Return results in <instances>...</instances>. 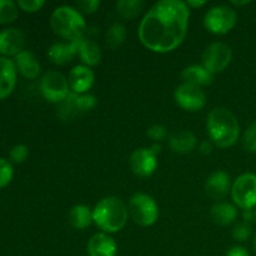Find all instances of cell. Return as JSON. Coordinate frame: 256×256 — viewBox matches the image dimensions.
Wrapping results in <instances>:
<instances>
[{"label":"cell","instance_id":"1","mask_svg":"<svg viewBox=\"0 0 256 256\" xmlns=\"http://www.w3.org/2000/svg\"><path fill=\"white\" fill-rule=\"evenodd\" d=\"M190 10L182 0H162L150 8L139 25V39L154 52L176 49L186 36Z\"/></svg>","mask_w":256,"mask_h":256},{"label":"cell","instance_id":"2","mask_svg":"<svg viewBox=\"0 0 256 256\" xmlns=\"http://www.w3.org/2000/svg\"><path fill=\"white\" fill-rule=\"evenodd\" d=\"M206 129L212 142L222 149L232 146L240 135L239 122L226 108H215L209 112Z\"/></svg>","mask_w":256,"mask_h":256},{"label":"cell","instance_id":"3","mask_svg":"<svg viewBox=\"0 0 256 256\" xmlns=\"http://www.w3.org/2000/svg\"><path fill=\"white\" fill-rule=\"evenodd\" d=\"M128 216L129 210L118 196L104 198L92 209V220L105 234L120 232L126 224Z\"/></svg>","mask_w":256,"mask_h":256},{"label":"cell","instance_id":"4","mask_svg":"<svg viewBox=\"0 0 256 256\" xmlns=\"http://www.w3.org/2000/svg\"><path fill=\"white\" fill-rule=\"evenodd\" d=\"M50 25L54 32L69 42L84 39L86 22L78 9L68 5L56 8L50 16Z\"/></svg>","mask_w":256,"mask_h":256},{"label":"cell","instance_id":"5","mask_svg":"<svg viewBox=\"0 0 256 256\" xmlns=\"http://www.w3.org/2000/svg\"><path fill=\"white\" fill-rule=\"evenodd\" d=\"M129 215L135 224L152 226L159 218V206L150 195L136 192L129 200Z\"/></svg>","mask_w":256,"mask_h":256},{"label":"cell","instance_id":"6","mask_svg":"<svg viewBox=\"0 0 256 256\" xmlns=\"http://www.w3.org/2000/svg\"><path fill=\"white\" fill-rule=\"evenodd\" d=\"M238 22L236 10L229 5H216L206 12L204 26L208 32L216 35H224L234 29Z\"/></svg>","mask_w":256,"mask_h":256},{"label":"cell","instance_id":"7","mask_svg":"<svg viewBox=\"0 0 256 256\" xmlns=\"http://www.w3.org/2000/svg\"><path fill=\"white\" fill-rule=\"evenodd\" d=\"M232 198L234 204L244 212L256 208V174L245 172L238 176L232 185Z\"/></svg>","mask_w":256,"mask_h":256},{"label":"cell","instance_id":"8","mask_svg":"<svg viewBox=\"0 0 256 256\" xmlns=\"http://www.w3.org/2000/svg\"><path fill=\"white\" fill-rule=\"evenodd\" d=\"M40 90L42 96L50 102H62L70 94L68 79L55 70L45 72L40 82Z\"/></svg>","mask_w":256,"mask_h":256},{"label":"cell","instance_id":"9","mask_svg":"<svg viewBox=\"0 0 256 256\" xmlns=\"http://www.w3.org/2000/svg\"><path fill=\"white\" fill-rule=\"evenodd\" d=\"M202 60V66L214 75L229 66L232 60V50L225 42H212L205 48Z\"/></svg>","mask_w":256,"mask_h":256},{"label":"cell","instance_id":"10","mask_svg":"<svg viewBox=\"0 0 256 256\" xmlns=\"http://www.w3.org/2000/svg\"><path fill=\"white\" fill-rule=\"evenodd\" d=\"M175 102L186 112H199L206 104V95L202 88L196 85L182 82L175 89Z\"/></svg>","mask_w":256,"mask_h":256},{"label":"cell","instance_id":"11","mask_svg":"<svg viewBox=\"0 0 256 256\" xmlns=\"http://www.w3.org/2000/svg\"><path fill=\"white\" fill-rule=\"evenodd\" d=\"M158 155L150 148L136 149L130 156V168L136 176L148 178L155 172L158 168Z\"/></svg>","mask_w":256,"mask_h":256},{"label":"cell","instance_id":"12","mask_svg":"<svg viewBox=\"0 0 256 256\" xmlns=\"http://www.w3.org/2000/svg\"><path fill=\"white\" fill-rule=\"evenodd\" d=\"M205 192L209 198L218 202L224 199L232 192V180L230 175L224 170L214 172L205 182Z\"/></svg>","mask_w":256,"mask_h":256},{"label":"cell","instance_id":"13","mask_svg":"<svg viewBox=\"0 0 256 256\" xmlns=\"http://www.w3.org/2000/svg\"><path fill=\"white\" fill-rule=\"evenodd\" d=\"M25 36L22 30L16 28H8L0 32V54L5 58L16 56L22 52Z\"/></svg>","mask_w":256,"mask_h":256},{"label":"cell","instance_id":"14","mask_svg":"<svg viewBox=\"0 0 256 256\" xmlns=\"http://www.w3.org/2000/svg\"><path fill=\"white\" fill-rule=\"evenodd\" d=\"M94 72L85 65H76L72 68L68 78L70 90H72L75 94H86L94 85Z\"/></svg>","mask_w":256,"mask_h":256},{"label":"cell","instance_id":"15","mask_svg":"<svg viewBox=\"0 0 256 256\" xmlns=\"http://www.w3.org/2000/svg\"><path fill=\"white\" fill-rule=\"evenodd\" d=\"M16 66L14 60L0 56V100L9 96L16 85Z\"/></svg>","mask_w":256,"mask_h":256},{"label":"cell","instance_id":"16","mask_svg":"<svg viewBox=\"0 0 256 256\" xmlns=\"http://www.w3.org/2000/svg\"><path fill=\"white\" fill-rule=\"evenodd\" d=\"M79 52V42H55L48 50L50 62L55 65H66L74 59Z\"/></svg>","mask_w":256,"mask_h":256},{"label":"cell","instance_id":"17","mask_svg":"<svg viewBox=\"0 0 256 256\" xmlns=\"http://www.w3.org/2000/svg\"><path fill=\"white\" fill-rule=\"evenodd\" d=\"M88 254L89 256H116L118 245L110 235L98 232L88 242Z\"/></svg>","mask_w":256,"mask_h":256},{"label":"cell","instance_id":"18","mask_svg":"<svg viewBox=\"0 0 256 256\" xmlns=\"http://www.w3.org/2000/svg\"><path fill=\"white\" fill-rule=\"evenodd\" d=\"M96 98L92 94H75L70 92L69 96L62 102V110H65L69 116L72 115L80 114V112H86L94 109L96 106Z\"/></svg>","mask_w":256,"mask_h":256},{"label":"cell","instance_id":"19","mask_svg":"<svg viewBox=\"0 0 256 256\" xmlns=\"http://www.w3.org/2000/svg\"><path fill=\"white\" fill-rule=\"evenodd\" d=\"M14 62L18 72H20L26 79H35L39 76L40 72H42L36 56L29 50H22L20 54H18L15 56Z\"/></svg>","mask_w":256,"mask_h":256},{"label":"cell","instance_id":"20","mask_svg":"<svg viewBox=\"0 0 256 256\" xmlns=\"http://www.w3.org/2000/svg\"><path fill=\"white\" fill-rule=\"evenodd\" d=\"M210 216L212 222L222 226L232 224L238 218V209L235 205L226 202H219L214 204L210 210Z\"/></svg>","mask_w":256,"mask_h":256},{"label":"cell","instance_id":"21","mask_svg":"<svg viewBox=\"0 0 256 256\" xmlns=\"http://www.w3.org/2000/svg\"><path fill=\"white\" fill-rule=\"evenodd\" d=\"M182 79L184 80V82L202 88L212 84L214 75L208 72L202 65H190L182 72Z\"/></svg>","mask_w":256,"mask_h":256},{"label":"cell","instance_id":"22","mask_svg":"<svg viewBox=\"0 0 256 256\" xmlns=\"http://www.w3.org/2000/svg\"><path fill=\"white\" fill-rule=\"evenodd\" d=\"M79 55L82 65L85 66H96L102 60V49L95 42L90 39H82L79 42Z\"/></svg>","mask_w":256,"mask_h":256},{"label":"cell","instance_id":"23","mask_svg":"<svg viewBox=\"0 0 256 256\" xmlns=\"http://www.w3.org/2000/svg\"><path fill=\"white\" fill-rule=\"evenodd\" d=\"M196 136L192 132H186V130L175 132L169 140L170 149L174 152H178V154H188V152H192L196 148Z\"/></svg>","mask_w":256,"mask_h":256},{"label":"cell","instance_id":"24","mask_svg":"<svg viewBox=\"0 0 256 256\" xmlns=\"http://www.w3.org/2000/svg\"><path fill=\"white\" fill-rule=\"evenodd\" d=\"M69 222L72 228L78 230H84L94 222L92 220V210L86 205H75L69 212Z\"/></svg>","mask_w":256,"mask_h":256},{"label":"cell","instance_id":"25","mask_svg":"<svg viewBox=\"0 0 256 256\" xmlns=\"http://www.w3.org/2000/svg\"><path fill=\"white\" fill-rule=\"evenodd\" d=\"M145 2L142 0H119L115 4V9L120 18L125 20H134L142 12Z\"/></svg>","mask_w":256,"mask_h":256},{"label":"cell","instance_id":"26","mask_svg":"<svg viewBox=\"0 0 256 256\" xmlns=\"http://www.w3.org/2000/svg\"><path fill=\"white\" fill-rule=\"evenodd\" d=\"M125 38H126V28L120 22H115L108 28L106 34H105V42L110 49L115 50L124 44Z\"/></svg>","mask_w":256,"mask_h":256},{"label":"cell","instance_id":"27","mask_svg":"<svg viewBox=\"0 0 256 256\" xmlns=\"http://www.w3.org/2000/svg\"><path fill=\"white\" fill-rule=\"evenodd\" d=\"M19 15L16 2L12 0H0V24H10Z\"/></svg>","mask_w":256,"mask_h":256},{"label":"cell","instance_id":"28","mask_svg":"<svg viewBox=\"0 0 256 256\" xmlns=\"http://www.w3.org/2000/svg\"><path fill=\"white\" fill-rule=\"evenodd\" d=\"M12 176H14V169L12 162L0 158V189L6 186L12 180Z\"/></svg>","mask_w":256,"mask_h":256},{"label":"cell","instance_id":"29","mask_svg":"<svg viewBox=\"0 0 256 256\" xmlns=\"http://www.w3.org/2000/svg\"><path fill=\"white\" fill-rule=\"evenodd\" d=\"M242 145L249 152H256V122L250 124L242 136Z\"/></svg>","mask_w":256,"mask_h":256},{"label":"cell","instance_id":"30","mask_svg":"<svg viewBox=\"0 0 256 256\" xmlns=\"http://www.w3.org/2000/svg\"><path fill=\"white\" fill-rule=\"evenodd\" d=\"M250 235H252V226L246 222H239L232 229V238L236 242H246L250 238Z\"/></svg>","mask_w":256,"mask_h":256},{"label":"cell","instance_id":"31","mask_svg":"<svg viewBox=\"0 0 256 256\" xmlns=\"http://www.w3.org/2000/svg\"><path fill=\"white\" fill-rule=\"evenodd\" d=\"M28 155H29V149H28L26 145L24 144H18L12 148L9 152V158L12 162L15 164H20V162H24L26 160Z\"/></svg>","mask_w":256,"mask_h":256},{"label":"cell","instance_id":"32","mask_svg":"<svg viewBox=\"0 0 256 256\" xmlns=\"http://www.w3.org/2000/svg\"><path fill=\"white\" fill-rule=\"evenodd\" d=\"M146 135L152 140V142H155L159 144V142H162V140H164L165 138H166L168 129L164 126V125L155 124L148 129Z\"/></svg>","mask_w":256,"mask_h":256},{"label":"cell","instance_id":"33","mask_svg":"<svg viewBox=\"0 0 256 256\" xmlns=\"http://www.w3.org/2000/svg\"><path fill=\"white\" fill-rule=\"evenodd\" d=\"M16 4L25 12H35L44 6L45 2L44 0H19Z\"/></svg>","mask_w":256,"mask_h":256},{"label":"cell","instance_id":"34","mask_svg":"<svg viewBox=\"0 0 256 256\" xmlns=\"http://www.w3.org/2000/svg\"><path fill=\"white\" fill-rule=\"evenodd\" d=\"M76 6L78 9L86 14H94L100 8V2L99 0H80L76 2Z\"/></svg>","mask_w":256,"mask_h":256},{"label":"cell","instance_id":"35","mask_svg":"<svg viewBox=\"0 0 256 256\" xmlns=\"http://www.w3.org/2000/svg\"><path fill=\"white\" fill-rule=\"evenodd\" d=\"M226 256H250L249 252L245 249L244 246H232V249H229V252H226Z\"/></svg>","mask_w":256,"mask_h":256},{"label":"cell","instance_id":"36","mask_svg":"<svg viewBox=\"0 0 256 256\" xmlns=\"http://www.w3.org/2000/svg\"><path fill=\"white\" fill-rule=\"evenodd\" d=\"M199 149H200V152H202L204 155L212 154V142H208V140H205V142H200Z\"/></svg>","mask_w":256,"mask_h":256},{"label":"cell","instance_id":"37","mask_svg":"<svg viewBox=\"0 0 256 256\" xmlns=\"http://www.w3.org/2000/svg\"><path fill=\"white\" fill-rule=\"evenodd\" d=\"M189 8H202L204 6L205 4H206V2H204V0H189V2H186Z\"/></svg>","mask_w":256,"mask_h":256},{"label":"cell","instance_id":"38","mask_svg":"<svg viewBox=\"0 0 256 256\" xmlns=\"http://www.w3.org/2000/svg\"><path fill=\"white\" fill-rule=\"evenodd\" d=\"M232 4H234V5H246V4H250V2H232Z\"/></svg>","mask_w":256,"mask_h":256},{"label":"cell","instance_id":"39","mask_svg":"<svg viewBox=\"0 0 256 256\" xmlns=\"http://www.w3.org/2000/svg\"><path fill=\"white\" fill-rule=\"evenodd\" d=\"M252 215H254V220L256 222V208L254 210H252Z\"/></svg>","mask_w":256,"mask_h":256},{"label":"cell","instance_id":"40","mask_svg":"<svg viewBox=\"0 0 256 256\" xmlns=\"http://www.w3.org/2000/svg\"><path fill=\"white\" fill-rule=\"evenodd\" d=\"M254 250H255V252H256V234H255V236H254Z\"/></svg>","mask_w":256,"mask_h":256}]
</instances>
